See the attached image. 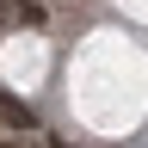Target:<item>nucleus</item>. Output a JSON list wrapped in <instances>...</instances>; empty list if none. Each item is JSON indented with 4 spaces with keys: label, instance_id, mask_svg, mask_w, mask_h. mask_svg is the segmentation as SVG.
Masks as SVG:
<instances>
[{
    "label": "nucleus",
    "instance_id": "4",
    "mask_svg": "<svg viewBox=\"0 0 148 148\" xmlns=\"http://www.w3.org/2000/svg\"><path fill=\"white\" fill-rule=\"evenodd\" d=\"M0 25H12V6H6V0H0Z\"/></svg>",
    "mask_w": 148,
    "mask_h": 148
},
{
    "label": "nucleus",
    "instance_id": "1",
    "mask_svg": "<svg viewBox=\"0 0 148 148\" xmlns=\"http://www.w3.org/2000/svg\"><path fill=\"white\" fill-rule=\"evenodd\" d=\"M0 123H6V130H37L31 105H18V99H0Z\"/></svg>",
    "mask_w": 148,
    "mask_h": 148
},
{
    "label": "nucleus",
    "instance_id": "3",
    "mask_svg": "<svg viewBox=\"0 0 148 148\" xmlns=\"http://www.w3.org/2000/svg\"><path fill=\"white\" fill-rule=\"evenodd\" d=\"M12 25H43V6H31V0H12Z\"/></svg>",
    "mask_w": 148,
    "mask_h": 148
},
{
    "label": "nucleus",
    "instance_id": "5",
    "mask_svg": "<svg viewBox=\"0 0 148 148\" xmlns=\"http://www.w3.org/2000/svg\"><path fill=\"white\" fill-rule=\"evenodd\" d=\"M0 130H6V123H0Z\"/></svg>",
    "mask_w": 148,
    "mask_h": 148
},
{
    "label": "nucleus",
    "instance_id": "2",
    "mask_svg": "<svg viewBox=\"0 0 148 148\" xmlns=\"http://www.w3.org/2000/svg\"><path fill=\"white\" fill-rule=\"evenodd\" d=\"M0 148H43L37 130H0Z\"/></svg>",
    "mask_w": 148,
    "mask_h": 148
}]
</instances>
